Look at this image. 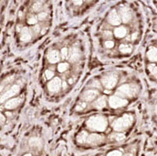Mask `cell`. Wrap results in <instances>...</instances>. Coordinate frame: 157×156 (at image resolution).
<instances>
[{
    "instance_id": "6da1fadb",
    "label": "cell",
    "mask_w": 157,
    "mask_h": 156,
    "mask_svg": "<svg viewBox=\"0 0 157 156\" xmlns=\"http://www.w3.org/2000/svg\"><path fill=\"white\" fill-rule=\"evenodd\" d=\"M86 126L89 129L102 132L107 129V120L102 116H91L86 121Z\"/></svg>"
},
{
    "instance_id": "f546056e",
    "label": "cell",
    "mask_w": 157,
    "mask_h": 156,
    "mask_svg": "<svg viewBox=\"0 0 157 156\" xmlns=\"http://www.w3.org/2000/svg\"><path fill=\"white\" fill-rule=\"evenodd\" d=\"M105 46L107 48H112L114 46V41H112V40H107L105 42Z\"/></svg>"
},
{
    "instance_id": "44dd1931",
    "label": "cell",
    "mask_w": 157,
    "mask_h": 156,
    "mask_svg": "<svg viewBox=\"0 0 157 156\" xmlns=\"http://www.w3.org/2000/svg\"><path fill=\"white\" fill-rule=\"evenodd\" d=\"M119 50L121 51V52L124 54H128L132 52V48L128 44H121L119 47Z\"/></svg>"
},
{
    "instance_id": "4fadbf2b",
    "label": "cell",
    "mask_w": 157,
    "mask_h": 156,
    "mask_svg": "<svg viewBox=\"0 0 157 156\" xmlns=\"http://www.w3.org/2000/svg\"><path fill=\"white\" fill-rule=\"evenodd\" d=\"M20 40L24 42L30 41L31 40V33L27 27H24L20 32Z\"/></svg>"
},
{
    "instance_id": "5b68a950",
    "label": "cell",
    "mask_w": 157,
    "mask_h": 156,
    "mask_svg": "<svg viewBox=\"0 0 157 156\" xmlns=\"http://www.w3.org/2000/svg\"><path fill=\"white\" fill-rule=\"evenodd\" d=\"M128 103V101L124 99L120 98L116 96H112L109 98V105L110 107L117 109V108L122 107V106H125Z\"/></svg>"
},
{
    "instance_id": "7402d4cb",
    "label": "cell",
    "mask_w": 157,
    "mask_h": 156,
    "mask_svg": "<svg viewBox=\"0 0 157 156\" xmlns=\"http://www.w3.org/2000/svg\"><path fill=\"white\" fill-rule=\"evenodd\" d=\"M125 136L123 134H121V133H114V134H112L110 136V138L111 140H115V141H122V140H124Z\"/></svg>"
},
{
    "instance_id": "4316f807",
    "label": "cell",
    "mask_w": 157,
    "mask_h": 156,
    "mask_svg": "<svg viewBox=\"0 0 157 156\" xmlns=\"http://www.w3.org/2000/svg\"><path fill=\"white\" fill-rule=\"evenodd\" d=\"M48 14L47 13H44V12H42V13H40L37 15V19H38L39 20H44L46 19V17H47Z\"/></svg>"
},
{
    "instance_id": "9a60e30c",
    "label": "cell",
    "mask_w": 157,
    "mask_h": 156,
    "mask_svg": "<svg viewBox=\"0 0 157 156\" xmlns=\"http://www.w3.org/2000/svg\"><path fill=\"white\" fill-rule=\"evenodd\" d=\"M147 58L151 62H157V48H155V47L149 48L147 52Z\"/></svg>"
},
{
    "instance_id": "8992f818",
    "label": "cell",
    "mask_w": 157,
    "mask_h": 156,
    "mask_svg": "<svg viewBox=\"0 0 157 156\" xmlns=\"http://www.w3.org/2000/svg\"><path fill=\"white\" fill-rule=\"evenodd\" d=\"M119 13H120L121 20L124 23H127L132 20V12L130 9L125 6H121L119 9Z\"/></svg>"
},
{
    "instance_id": "277c9868",
    "label": "cell",
    "mask_w": 157,
    "mask_h": 156,
    "mask_svg": "<svg viewBox=\"0 0 157 156\" xmlns=\"http://www.w3.org/2000/svg\"><path fill=\"white\" fill-rule=\"evenodd\" d=\"M102 85L107 89H111L116 86L117 82V77L114 75H107V76L103 77Z\"/></svg>"
},
{
    "instance_id": "8d00e7d4",
    "label": "cell",
    "mask_w": 157,
    "mask_h": 156,
    "mask_svg": "<svg viewBox=\"0 0 157 156\" xmlns=\"http://www.w3.org/2000/svg\"><path fill=\"white\" fill-rule=\"evenodd\" d=\"M155 113H157V106H156V107H155Z\"/></svg>"
},
{
    "instance_id": "ffe728a7",
    "label": "cell",
    "mask_w": 157,
    "mask_h": 156,
    "mask_svg": "<svg viewBox=\"0 0 157 156\" xmlns=\"http://www.w3.org/2000/svg\"><path fill=\"white\" fill-rule=\"evenodd\" d=\"M88 135L89 134L87 133V132H86V131H82V132L78 134V136H77L76 138L77 142L79 143V144H84V143H86Z\"/></svg>"
},
{
    "instance_id": "4dcf8cb0",
    "label": "cell",
    "mask_w": 157,
    "mask_h": 156,
    "mask_svg": "<svg viewBox=\"0 0 157 156\" xmlns=\"http://www.w3.org/2000/svg\"><path fill=\"white\" fill-rule=\"evenodd\" d=\"M108 155H110V156H114V155H116V156H120L121 155L122 153L120 151H117V150H115V151H110V153H108Z\"/></svg>"
},
{
    "instance_id": "836d02e7",
    "label": "cell",
    "mask_w": 157,
    "mask_h": 156,
    "mask_svg": "<svg viewBox=\"0 0 157 156\" xmlns=\"http://www.w3.org/2000/svg\"><path fill=\"white\" fill-rule=\"evenodd\" d=\"M40 27H39L38 25H36L35 27H33V30L36 32V33H39L40 32Z\"/></svg>"
},
{
    "instance_id": "52a82bcc",
    "label": "cell",
    "mask_w": 157,
    "mask_h": 156,
    "mask_svg": "<svg viewBox=\"0 0 157 156\" xmlns=\"http://www.w3.org/2000/svg\"><path fill=\"white\" fill-rule=\"evenodd\" d=\"M107 21L113 26H117L121 23V17L115 9L112 10L107 17Z\"/></svg>"
},
{
    "instance_id": "8fae6325",
    "label": "cell",
    "mask_w": 157,
    "mask_h": 156,
    "mask_svg": "<svg viewBox=\"0 0 157 156\" xmlns=\"http://www.w3.org/2000/svg\"><path fill=\"white\" fill-rule=\"evenodd\" d=\"M103 140H104V138L101 135H97V134H91L88 135L86 143L90 145H97L101 142Z\"/></svg>"
},
{
    "instance_id": "f1b7e54d",
    "label": "cell",
    "mask_w": 157,
    "mask_h": 156,
    "mask_svg": "<svg viewBox=\"0 0 157 156\" xmlns=\"http://www.w3.org/2000/svg\"><path fill=\"white\" fill-rule=\"evenodd\" d=\"M45 76L47 79H51V78L54 76L53 71H50V70H47V71H45Z\"/></svg>"
},
{
    "instance_id": "ba28073f",
    "label": "cell",
    "mask_w": 157,
    "mask_h": 156,
    "mask_svg": "<svg viewBox=\"0 0 157 156\" xmlns=\"http://www.w3.org/2000/svg\"><path fill=\"white\" fill-rule=\"evenodd\" d=\"M62 86V81L59 77H55V78H52L48 84V89L49 91L52 92V93H55V92L59 91Z\"/></svg>"
},
{
    "instance_id": "603a6c76",
    "label": "cell",
    "mask_w": 157,
    "mask_h": 156,
    "mask_svg": "<svg viewBox=\"0 0 157 156\" xmlns=\"http://www.w3.org/2000/svg\"><path fill=\"white\" fill-rule=\"evenodd\" d=\"M149 68V71H150V73L153 75L155 78H157V66L154 64H151L148 67Z\"/></svg>"
},
{
    "instance_id": "3957f363",
    "label": "cell",
    "mask_w": 157,
    "mask_h": 156,
    "mask_svg": "<svg viewBox=\"0 0 157 156\" xmlns=\"http://www.w3.org/2000/svg\"><path fill=\"white\" fill-rule=\"evenodd\" d=\"M136 93H137V89L134 86L129 85V84L122 85L117 90V94H119L120 96H123V97H132L135 96Z\"/></svg>"
},
{
    "instance_id": "d4e9b609",
    "label": "cell",
    "mask_w": 157,
    "mask_h": 156,
    "mask_svg": "<svg viewBox=\"0 0 157 156\" xmlns=\"http://www.w3.org/2000/svg\"><path fill=\"white\" fill-rule=\"evenodd\" d=\"M68 68H69V65L66 63H61L58 65V70L59 72H63V71H66Z\"/></svg>"
},
{
    "instance_id": "9c48e42d",
    "label": "cell",
    "mask_w": 157,
    "mask_h": 156,
    "mask_svg": "<svg viewBox=\"0 0 157 156\" xmlns=\"http://www.w3.org/2000/svg\"><path fill=\"white\" fill-rule=\"evenodd\" d=\"M20 92V86L18 85H14L11 87L10 90L6 92L1 97V102H5L6 100H8L9 98H11L12 97L17 95Z\"/></svg>"
},
{
    "instance_id": "2e32d148",
    "label": "cell",
    "mask_w": 157,
    "mask_h": 156,
    "mask_svg": "<svg viewBox=\"0 0 157 156\" xmlns=\"http://www.w3.org/2000/svg\"><path fill=\"white\" fill-rule=\"evenodd\" d=\"M79 57H80V54H79L78 49L76 48H72L70 55H69V61L72 62H75L79 59Z\"/></svg>"
},
{
    "instance_id": "5bb4252c",
    "label": "cell",
    "mask_w": 157,
    "mask_h": 156,
    "mask_svg": "<svg viewBox=\"0 0 157 156\" xmlns=\"http://www.w3.org/2000/svg\"><path fill=\"white\" fill-rule=\"evenodd\" d=\"M48 62L52 64H55L57 63L59 61V54L57 51H52L49 52L48 54Z\"/></svg>"
},
{
    "instance_id": "e0dca14e",
    "label": "cell",
    "mask_w": 157,
    "mask_h": 156,
    "mask_svg": "<svg viewBox=\"0 0 157 156\" xmlns=\"http://www.w3.org/2000/svg\"><path fill=\"white\" fill-rule=\"evenodd\" d=\"M126 34H127V29L124 27H117L114 30V35H115V37H118V38L124 37Z\"/></svg>"
},
{
    "instance_id": "74e56055",
    "label": "cell",
    "mask_w": 157,
    "mask_h": 156,
    "mask_svg": "<svg viewBox=\"0 0 157 156\" xmlns=\"http://www.w3.org/2000/svg\"><path fill=\"white\" fill-rule=\"evenodd\" d=\"M155 1H156V2H157V0H155Z\"/></svg>"
},
{
    "instance_id": "ac0fdd59",
    "label": "cell",
    "mask_w": 157,
    "mask_h": 156,
    "mask_svg": "<svg viewBox=\"0 0 157 156\" xmlns=\"http://www.w3.org/2000/svg\"><path fill=\"white\" fill-rule=\"evenodd\" d=\"M106 104H107V100H106L105 97H103L96 100L95 103H94V106L97 109H103V108L105 107Z\"/></svg>"
},
{
    "instance_id": "83f0119b",
    "label": "cell",
    "mask_w": 157,
    "mask_h": 156,
    "mask_svg": "<svg viewBox=\"0 0 157 156\" xmlns=\"http://www.w3.org/2000/svg\"><path fill=\"white\" fill-rule=\"evenodd\" d=\"M37 22V17H30V18L28 19V20H27V23H29V24H36Z\"/></svg>"
},
{
    "instance_id": "7a4b0ae2",
    "label": "cell",
    "mask_w": 157,
    "mask_h": 156,
    "mask_svg": "<svg viewBox=\"0 0 157 156\" xmlns=\"http://www.w3.org/2000/svg\"><path fill=\"white\" fill-rule=\"evenodd\" d=\"M133 123V116L130 114H124L117 118L113 123V129L116 131H123L128 129Z\"/></svg>"
},
{
    "instance_id": "d6a6232c",
    "label": "cell",
    "mask_w": 157,
    "mask_h": 156,
    "mask_svg": "<svg viewBox=\"0 0 157 156\" xmlns=\"http://www.w3.org/2000/svg\"><path fill=\"white\" fill-rule=\"evenodd\" d=\"M91 86H94V88H100V83H99V82L97 81V80H96V81H94Z\"/></svg>"
},
{
    "instance_id": "30bf717a",
    "label": "cell",
    "mask_w": 157,
    "mask_h": 156,
    "mask_svg": "<svg viewBox=\"0 0 157 156\" xmlns=\"http://www.w3.org/2000/svg\"><path fill=\"white\" fill-rule=\"evenodd\" d=\"M98 92L97 90H87L84 92L82 95V99L86 102H90L94 100L98 96Z\"/></svg>"
},
{
    "instance_id": "cb8c5ba5",
    "label": "cell",
    "mask_w": 157,
    "mask_h": 156,
    "mask_svg": "<svg viewBox=\"0 0 157 156\" xmlns=\"http://www.w3.org/2000/svg\"><path fill=\"white\" fill-rule=\"evenodd\" d=\"M2 144L6 145L8 146L10 145V147H13V140L12 138H9V137H4L2 139Z\"/></svg>"
},
{
    "instance_id": "e575fe53",
    "label": "cell",
    "mask_w": 157,
    "mask_h": 156,
    "mask_svg": "<svg viewBox=\"0 0 157 156\" xmlns=\"http://www.w3.org/2000/svg\"><path fill=\"white\" fill-rule=\"evenodd\" d=\"M137 36H138V33H133V35H132V40H136V37H137Z\"/></svg>"
},
{
    "instance_id": "d6986e66",
    "label": "cell",
    "mask_w": 157,
    "mask_h": 156,
    "mask_svg": "<svg viewBox=\"0 0 157 156\" xmlns=\"http://www.w3.org/2000/svg\"><path fill=\"white\" fill-rule=\"evenodd\" d=\"M29 145L31 147L35 148H40L42 146V142L40 138H31L29 141Z\"/></svg>"
},
{
    "instance_id": "1f68e13d",
    "label": "cell",
    "mask_w": 157,
    "mask_h": 156,
    "mask_svg": "<svg viewBox=\"0 0 157 156\" xmlns=\"http://www.w3.org/2000/svg\"><path fill=\"white\" fill-rule=\"evenodd\" d=\"M104 36L106 38H110L112 37V33L110 31H104Z\"/></svg>"
},
{
    "instance_id": "484cf974",
    "label": "cell",
    "mask_w": 157,
    "mask_h": 156,
    "mask_svg": "<svg viewBox=\"0 0 157 156\" xmlns=\"http://www.w3.org/2000/svg\"><path fill=\"white\" fill-rule=\"evenodd\" d=\"M61 54H62V57L63 59H66L69 56V52H68V49L66 48H64L62 49L61 51Z\"/></svg>"
},
{
    "instance_id": "7c38bea8",
    "label": "cell",
    "mask_w": 157,
    "mask_h": 156,
    "mask_svg": "<svg viewBox=\"0 0 157 156\" xmlns=\"http://www.w3.org/2000/svg\"><path fill=\"white\" fill-rule=\"evenodd\" d=\"M20 103H21V99L20 98L12 99V100L6 102V103L5 104V107L8 110H13V109H15L16 107H17Z\"/></svg>"
},
{
    "instance_id": "d590c367",
    "label": "cell",
    "mask_w": 157,
    "mask_h": 156,
    "mask_svg": "<svg viewBox=\"0 0 157 156\" xmlns=\"http://www.w3.org/2000/svg\"><path fill=\"white\" fill-rule=\"evenodd\" d=\"M4 122H5V116L2 114L1 115V123L3 124Z\"/></svg>"
}]
</instances>
